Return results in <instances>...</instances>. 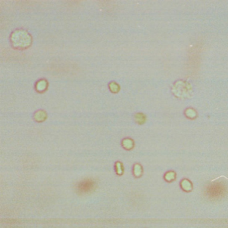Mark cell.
I'll return each instance as SVG.
<instances>
[{
  "instance_id": "9c48e42d",
  "label": "cell",
  "mask_w": 228,
  "mask_h": 228,
  "mask_svg": "<svg viewBox=\"0 0 228 228\" xmlns=\"http://www.w3.org/2000/svg\"><path fill=\"white\" fill-rule=\"evenodd\" d=\"M134 118H135V122L139 125H142L143 124H145L147 119L146 115L143 113H137L135 115Z\"/></svg>"
},
{
  "instance_id": "8992f818",
  "label": "cell",
  "mask_w": 228,
  "mask_h": 228,
  "mask_svg": "<svg viewBox=\"0 0 228 228\" xmlns=\"http://www.w3.org/2000/svg\"><path fill=\"white\" fill-rule=\"evenodd\" d=\"M47 118V113L44 110H38L34 113V119L37 122H43Z\"/></svg>"
},
{
  "instance_id": "3957f363",
  "label": "cell",
  "mask_w": 228,
  "mask_h": 228,
  "mask_svg": "<svg viewBox=\"0 0 228 228\" xmlns=\"http://www.w3.org/2000/svg\"><path fill=\"white\" fill-rule=\"evenodd\" d=\"M97 184L93 179L87 178L80 181L76 185V190L80 194L92 193L96 190Z\"/></svg>"
},
{
  "instance_id": "6da1fadb",
  "label": "cell",
  "mask_w": 228,
  "mask_h": 228,
  "mask_svg": "<svg viewBox=\"0 0 228 228\" xmlns=\"http://www.w3.org/2000/svg\"><path fill=\"white\" fill-rule=\"evenodd\" d=\"M10 40L14 48L18 50H25L30 46L32 38L27 31L18 30L11 33Z\"/></svg>"
},
{
  "instance_id": "5b68a950",
  "label": "cell",
  "mask_w": 228,
  "mask_h": 228,
  "mask_svg": "<svg viewBox=\"0 0 228 228\" xmlns=\"http://www.w3.org/2000/svg\"><path fill=\"white\" fill-rule=\"evenodd\" d=\"M180 187L181 190L185 192H189L193 190V184L191 181L188 179H183L180 182Z\"/></svg>"
},
{
  "instance_id": "8fae6325",
  "label": "cell",
  "mask_w": 228,
  "mask_h": 228,
  "mask_svg": "<svg viewBox=\"0 0 228 228\" xmlns=\"http://www.w3.org/2000/svg\"><path fill=\"white\" fill-rule=\"evenodd\" d=\"M185 116L187 118H189L190 119H193L197 117V114L194 109L189 107V108H187V109L185 111Z\"/></svg>"
},
{
  "instance_id": "ba28073f",
  "label": "cell",
  "mask_w": 228,
  "mask_h": 228,
  "mask_svg": "<svg viewBox=\"0 0 228 228\" xmlns=\"http://www.w3.org/2000/svg\"><path fill=\"white\" fill-rule=\"evenodd\" d=\"M132 172H133V175L135 178H140L143 175V172L142 166L139 164H135L133 166Z\"/></svg>"
},
{
  "instance_id": "52a82bcc",
  "label": "cell",
  "mask_w": 228,
  "mask_h": 228,
  "mask_svg": "<svg viewBox=\"0 0 228 228\" xmlns=\"http://www.w3.org/2000/svg\"><path fill=\"white\" fill-rule=\"evenodd\" d=\"M122 146L126 150H131L135 146V142L131 138H126L123 139Z\"/></svg>"
},
{
  "instance_id": "7c38bea8",
  "label": "cell",
  "mask_w": 228,
  "mask_h": 228,
  "mask_svg": "<svg viewBox=\"0 0 228 228\" xmlns=\"http://www.w3.org/2000/svg\"><path fill=\"white\" fill-rule=\"evenodd\" d=\"M108 88L110 91L113 93H117L120 91V85L118 84L117 82L111 81V83L108 84Z\"/></svg>"
},
{
  "instance_id": "277c9868",
  "label": "cell",
  "mask_w": 228,
  "mask_h": 228,
  "mask_svg": "<svg viewBox=\"0 0 228 228\" xmlns=\"http://www.w3.org/2000/svg\"><path fill=\"white\" fill-rule=\"evenodd\" d=\"M48 87V82L46 79H41L36 82L35 89L37 92L44 93L46 92Z\"/></svg>"
},
{
  "instance_id": "4fadbf2b",
  "label": "cell",
  "mask_w": 228,
  "mask_h": 228,
  "mask_svg": "<svg viewBox=\"0 0 228 228\" xmlns=\"http://www.w3.org/2000/svg\"><path fill=\"white\" fill-rule=\"evenodd\" d=\"M114 170L115 172H116L118 175H121L123 174L124 173V168L123 164L120 161H117L114 164Z\"/></svg>"
},
{
  "instance_id": "30bf717a",
  "label": "cell",
  "mask_w": 228,
  "mask_h": 228,
  "mask_svg": "<svg viewBox=\"0 0 228 228\" xmlns=\"http://www.w3.org/2000/svg\"><path fill=\"white\" fill-rule=\"evenodd\" d=\"M176 178V173L173 171H169L164 175V179L167 182L173 181Z\"/></svg>"
},
{
  "instance_id": "7a4b0ae2",
  "label": "cell",
  "mask_w": 228,
  "mask_h": 228,
  "mask_svg": "<svg viewBox=\"0 0 228 228\" xmlns=\"http://www.w3.org/2000/svg\"><path fill=\"white\" fill-rule=\"evenodd\" d=\"M227 193V187L222 181H213L207 185L205 190V195L210 199L218 200L224 198Z\"/></svg>"
}]
</instances>
